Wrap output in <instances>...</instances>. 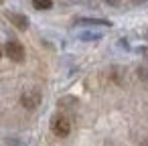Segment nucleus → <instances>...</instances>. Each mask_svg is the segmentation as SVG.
Masks as SVG:
<instances>
[{"label": "nucleus", "instance_id": "20e7f679", "mask_svg": "<svg viewBox=\"0 0 148 146\" xmlns=\"http://www.w3.org/2000/svg\"><path fill=\"white\" fill-rule=\"evenodd\" d=\"M8 21H10L16 29H21V31H27V29H29V19H27L25 14H18V12H8Z\"/></svg>", "mask_w": 148, "mask_h": 146}, {"label": "nucleus", "instance_id": "f03ea898", "mask_svg": "<svg viewBox=\"0 0 148 146\" xmlns=\"http://www.w3.org/2000/svg\"><path fill=\"white\" fill-rule=\"evenodd\" d=\"M4 53H6V55H8V59H10V61H14V63L25 61V47H23L18 41H8V43H6V47H4Z\"/></svg>", "mask_w": 148, "mask_h": 146}, {"label": "nucleus", "instance_id": "1a4fd4ad", "mask_svg": "<svg viewBox=\"0 0 148 146\" xmlns=\"http://www.w3.org/2000/svg\"><path fill=\"white\" fill-rule=\"evenodd\" d=\"M140 51H142V55H144V57H148V47H146V49H140Z\"/></svg>", "mask_w": 148, "mask_h": 146}, {"label": "nucleus", "instance_id": "7ed1b4c3", "mask_svg": "<svg viewBox=\"0 0 148 146\" xmlns=\"http://www.w3.org/2000/svg\"><path fill=\"white\" fill-rule=\"evenodd\" d=\"M39 101H41V95H39V91H27V93H23V97H21V104L27 108V110H35L37 106H39Z\"/></svg>", "mask_w": 148, "mask_h": 146}, {"label": "nucleus", "instance_id": "ddd939ff", "mask_svg": "<svg viewBox=\"0 0 148 146\" xmlns=\"http://www.w3.org/2000/svg\"><path fill=\"white\" fill-rule=\"evenodd\" d=\"M0 4H2V0H0Z\"/></svg>", "mask_w": 148, "mask_h": 146}, {"label": "nucleus", "instance_id": "9d476101", "mask_svg": "<svg viewBox=\"0 0 148 146\" xmlns=\"http://www.w3.org/2000/svg\"><path fill=\"white\" fill-rule=\"evenodd\" d=\"M134 4H142V2H146V0H132Z\"/></svg>", "mask_w": 148, "mask_h": 146}, {"label": "nucleus", "instance_id": "6e6552de", "mask_svg": "<svg viewBox=\"0 0 148 146\" xmlns=\"http://www.w3.org/2000/svg\"><path fill=\"white\" fill-rule=\"evenodd\" d=\"M106 2H108L110 6H118V4H120V0H106Z\"/></svg>", "mask_w": 148, "mask_h": 146}, {"label": "nucleus", "instance_id": "f257e3e1", "mask_svg": "<svg viewBox=\"0 0 148 146\" xmlns=\"http://www.w3.org/2000/svg\"><path fill=\"white\" fill-rule=\"evenodd\" d=\"M51 130H53V134L59 136V138L69 136V132H71V122H69V118L63 116V114H57V116L51 120Z\"/></svg>", "mask_w": 148, "mask_h": 146}, {"label": "nucleus", "instance_id": "39448f33", "mask_svg": "<svg viewBox=\"0 0 148 146\" xmlns=\"http://www.w3.org/2000/svg\"><path fill=\"white\" fill-rule=\"evenodd\" d=\"M75 25H87V27H110L108 21H101V19H79Z\"/></svg>", "mask_w": 148, "mask_h": 146}, {"label": "nucleus", "instance_id": "9b49d317", "mask_svg": "<svg viewBox=\"0 0 148 146\" xmlns=\"http://www.w3.org/2000/svg\"><path fill=\"white\" fill-rule=\"evenodd\" d=\"M140 146H148V140H146V142H142V144H140Z\"/></svg>", "mask_w": 148, "mask_h": 146}, {"label": "nucleus", "instance_id": "f8f14e48", "mask_svg": "<svg viewBox=\"0 0 148 146\" xmlns=\"http://www.w3.org/2000/svg\"><path fill=\"white\" fill-rule=\"evenodd\" d=\"M0 57H2V45H0Z\"/></svg>", "mask_w": 148, "mask_h": 146}, {"label": "nucleus", "instance_id": "0eeeda50", "mask_svg": "<svg viewBox=\"0 0 148 146\" xmlns=\"http://www.w3.org/2000/svg\"><path fill=\"white\" fill-rule=\"evenodd\" d=\"M101 35H97V33H83V35H79V39H83V41H95Z\"/></svg>", "mask_w": 148, "mask_h": 146}, {"label": "nucleus", "instance_id": "423d86ee", "mask_svg": "<svg viewBox=\"0 0 148 146\" xmlns=\"http://www.w3.org/2000/svg\"><path fill=\"white\" fill-rule=\"evenodd\" d=\"M33 6L37 10H49L53 6V0H33Z\"/></svg>", "mask_w": 148, "mask_h": 146}]
</instances>
